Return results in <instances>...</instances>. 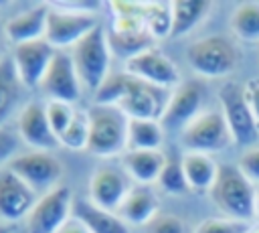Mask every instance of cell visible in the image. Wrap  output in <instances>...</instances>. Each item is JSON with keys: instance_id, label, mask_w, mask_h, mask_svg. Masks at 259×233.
<instances>
[{"instance_id": "1", "label": "cell", "mask_w": 259, "mask_h": 233, "mask_svg": "<svg viewBox=\"0 0 259 233\" xmlns=\"http://www.w3.org/2000/svg\"><path fill=\"white\" fill-rule=\"evenodd\" d=\"M170 101V91L150 85L130 73L109 75L107 81L95 93V105H113L121 109L127 118L140 120H162L166 105Z\"/></svg>"}, {"instance_id": "2", "label": "cell", "mask_w": 259, "mask_h": 233, "mask_svg": "<svg viewBox=\"0 0 259 233\" xmlns=\"http://www.w3.org/2000/svg\"><path fill=\"white\" fill-rule=\"evenodd\" d=\"M255 186L237 164H221L219 176L210 188L214 207L229 219L249 223L255 217Z\"/></svg>"}, {"instance_id": "3", "label": "cell", "mask_w": 259, "mask_h": 233, "mask_svg": "<svg viewBox=\"0 0 259 233\" xmlns=\"http://www.w3.org/2000/svg\"><path fill=\"white\" fill-rule=\"evenodd\" d=\"M71 59L75 63L81 85L87 91L97 93L99 87L109 77V63H111L109 36L101 24H97L87 36H83L73 47Z\"/></svg>"}, {"instance_id": "4", "label": "cell", "mask_w": 259, "mask_h": 233, "mask_svg": "<svg viewBox=\"0 0 259 233\" xmlns=\"http://www.w3.org/2000/svg\"><path fill=\"white\" fill-rule=\"evenodd\" d=\"M89 144L95 156L109 158L127 150V115L113 105H93L89 111Z\"/></svg>"}, {"instance_id": "5", "label": "cell", "mask_w": 259, "mask_h": 233, "mask_svg": "<svg viewBox=\"0 0 259 233\" xmlns=\"http://www.w3.org/2000/svg\"><path fill=\"white\" fill-rule=\"evenodd\" d=\"M186 61L194 73L208 79H219L231 75L237 69L239 49L231 38L223 34H210L206 38L194 41L186 49Z\"/></svg>"}, {"instance_id": "6", "label": "cell", "mask_w": 259, "mask_h": 233, "mask_svg": "<svg viewBox=\"0 0 259 233\" xmlns=\"http://www.w3.org/2000/svg\"><path fill=\"white\" fill-rule=\"evenodd\" d=\"M221 111L227 120V126L233 134V142L245 148L257 146L259 140V124L245 99V91L241 85L229 81L219 89Z\"/></svg>"}, {"instance_id": "7", "label": "cell", "mask_w": 259, "mask_h": 233, "mask_svg": "<svg viewBox=\"0 0 259 233\" xmlns=\"http://www.w3.org/2000/svg\"><path fill=\"white\" fill-rule=\"evenodd\" d=\"M231 142L233 134L219 109H204L182 130V146L186 152H221Z\"/></svg>"}, {"instance_id": "8", "label": "cell", "mask_w": 259, "mask_h": 233, "mask_svg": "<svg viewBox=\"0 0 259 233\" xmlns=\"http://www.w3.org/2000/svg\"><path fill=\"white\" fill-rule=\"evenodd\" d=\"M6 168L40 197L61 186L59 180L63 178V164L51 152L32 150L26 154H18Z\"/></svg>"}, {"instance_id": "9", "label": "cell", "mask_w": 259, "mask_h": 233, "mask_svg": "<svg viewBox=\"0 0 259 233\" xmlns=\"http://www.w3.org/2000/svg\"><path fill=\"white\" fill-rule=\"evenodd\" d=\"M73 192L69 186H57L51 192L38 197L36 205L26 217L28 233H59L73 217Z\"/></svg>"}, {"instance_id": "10", "label": "cell", "mask_w": 259, "mask_h": 233, "mask_svg": "<svg viewBox=\"0 0 259 233\" xmlns=\"http://www.w3.org/2000/svg\"><path fill=\"white\" fill-rule=\"evenodd\" d=\"M95 26H97V20L93 14H83V12H73V10L59 8V6H51L47 14L45 41L53 49L75 47Z\"/></svg>"}, {"instance_id": "11", "label": "cell", "mask_w": 259, "mask_h": 233, "mask_svg": "<svg viewBox=\"0 0 259 233\" xmlns=\"http://www.w3.org/2000/svg\"><path fill=\"white\" fill-rule=\"evenodd\" d=\"M125 73L162 87V89H172L180 85V73L178 67L174 65V61L170 57H166L162 51H158L156 47H150L146 51H142L140 55L132 57L130 61H125Z\"/></svg>"}, {"instance_id": "12", "label": "cell", "mask_w": 259, "mask_h": 233, "mask_svg": "<svg viewBox=\"0 0 259 233\" xmlns=\"http://www.w3.org/2000/svg\"><path fill=\"white\" fill-rule=\"evenodd\" d=\"M55 55H57V51L45 38H40V41L16 45L10 59L14 63L16 75L24 87H40Z\"/></svg>"}, {"instance_id": "13", "label": "cell", "mask_w": 259, "mask_h": 233, "mask_svg": "<svg viewBox=\"0 0 259 233\" xmlns=\"http://www.w3.org/2000/svg\"><path fill=\"white\" fill-rule=\"evenodd\" d=\"M81 79L77 75L75 63L71 55L57 53L47 69V75L40 83V89L51 101H65L73 103L81 97Z\"/></svg>"}, {"instance_id": "14", "label": "cell", "mask_w": 259, "mask_h": 233, "mask_svg": "<svg viewBox=\"0 0 259 233\" xmlns=\"http://www.w3.org/2000/svg\"><path fill=\"white\" fill-rule=\"evenodd\" d=\"M204 87L198 81H184L172 93L162 115V126L170 130H184L198 113H202Z\"/></svg>"}, {"instance_id": "15", "label": "cell", "mask_w": 259, "mask_h": 233, "mask_svg": "<svg viewBox=\"0 0 259 233\" xmlns=\"http://www.w3.org/2000/svg\"><path fill=\"white\" fill-rule=\"evenodd\" d=\"M38 195L8 168L0 170V221L16 223L26 219Z\"/></svg>"}, {"instance_id": "16", "label": "cell", "mask_w": 259, "mask_h": 233, "mask_svg": "<svg viewBox=\"0 0 259 233\" xmlns=\"http://www.w3.org/2000/svg\"><path fill=\"white\" fill-rule=\"evenodd\" d=\"M16 132L24 144H28L30 148H34L38 152H49V150H55L57 146H61L57 134L53 132V128L47 120L45 105H40L36 101H30L20 109L18 120H16Z\"/></svg>"}, {"instance_id": "17", "label": "cell", "mask_w": 259, "mask_h": 233, "mask_svg": "<svg viewBox=\"0 0 259 233\" xmlns=\"http://www.w3.org/2000/svg\"><path fill=\"white\" fill-rule=\"evenodd\" d=\"M130 190L127 178L115 168H99L89 178V201L111 213L119 211Z\"/></svg>"}, {"instance_id": "18", "label": "cell", "mask_w": 259, "mask_h": 233, "mask_svg": "<svg viewBox=\"0 0 259 233\" xmlns=\"http://www.w3.org/2000/svg\"><path fill=\"white\" fill-rule=\"evenodd\" d=\"M158 209H160L158 195L148 184H138L127 192L117 215L127 225H150L158 217Z\"/></svg>"}, {"instance_id": "19", "label": "cell", "mask_w": 259, "mask_h": 233, "mask_svg": "<svg viewBox=\"0 0 259 233\" xmlns=\"http://www.w3.org/2000/svg\"><path fill=\"white\" fill-rule=\"evenodd\" d=\"M47 14H49V6H34L30 10H24L12 16L10 20H6L4 34L14 43V47L40 41L45 38V30H47Z\"/></svg>"}, {"instance_id": "20", "label": "cell", "mask_w": 259, "mask_h": 233, "mask_svg": "<svg viewBox=\"0 0 259 233\" xmlns=\"http://www.w3.org/2000/svg\"><path fill=\"white\" fill-rule=\"evenodd\" d=\"M166 164V154L160 150H127L123 154V168L140 184L158 182L160 172Z\"/></svg>"}, {"instance_id": "21", "label": "cell", "mask_w": 259, "mask_h": 233, "mask_svg": "<svg viewBox=\"0 0 259 233\" xmlns=\"http://www.w3.org/2000/svg\"><path fill=\"white\" fill-rule=\"evenodd\" d=\"M73 217H77L91 233H130L127 223L111 211L95 207L91 201H75Z\"/></svg>"}, {"instance_id": "22", "label": "cell", "mask_w": 259, "mask_h": 233, "mask_svg": "<svg viewBox=\"0 0 259 233\" xmlns=\"http://www.w3.org/2000/svg\"><path fill=\"white\" fill-rule=\"evenodd\" d=\"M182 168L188 182V188L192 190H208L212 188L217 176H219V164L210 158V154L202 152H184L182 156Z\"/></svg>"}, {"instance_id": "23", "label": "cell", "mask_w": 259, "mask_h": 233, "mask_svg": "<svg viewBox=\"0 0 259 233\" xmlns=\"http://www.w3.org/2000/svg\"><path fill=\"white\" fill-rule=\"evenodd\" d=\"M210 10L206 0H176L172 2V30L170 36L178 38L194 30Z\"/></svg>"}, {"instance_id": "24", "label": "cell", "mask_w": 259, "mask_h": 233, "mask_svg": "<svg viewBox=\"0 0 259 233\" xmlns=\"http://www.w3.org/2000/svg\"><path fill=\"white\" fill-rule=\"evenodd\" d=\"M164 126L158 120L127 118V150H160Z\"/></svg>"}, {"instance_id": "25", "label": "cell", "mask_w": 259, "mask_h": 233, "mask_svg": "<svg viewBox=\"0 0 259 233\" xmlns=\"http://www.w3.org/2000/svg\"><path fill=\"white\" fill-rule=\"evenodd\" d=\"M20 85L22 83L16 75L12 59H0V128L6 126V120L16 109V103L20 99Z\"/></svg>"}, {"instance_id": "26", "label": "cell", "mask_w": 259, "mask_h": 233, "mask_svg": "<svg viewBox=\"0 0 259 233\" xmlns=\"http://www.w3.org/2000/svg\"><path fill=\"white\" fill-rule=\"evenodd\" d=\"M231 30L245 43H259V2H243L231 14Z\"/></svg>"}, {"instance_id": "27", "label": "cell", "mask_w": 259, "mask_h": 233, "mask_svg": "<svg viewBox=\"0 0 259 233\" xmlns=\"http://www.w3.org/2000/svg\"><path fill=\"white\" fill-rule=\"evenodd\" d=\"M152 43H154V38L148 34V30H134V32H113L111 30V34H109L111 53L125 61L140 55L142 51L150 49Z\"/></svg>"}, {"instance_id": "28", "label": "cell", "mask_w": 259, "mask_h": 233, "mask_svg": "<svg viewBox=\"0 0 259 233\" xmlns=\"http://www.w3.org/2000/svg\"><path fill=\"white\" fill-rule=\"evenodd\" d=\"M144 26L152 38L170 36L172 30V2H146L144 4Z\"/></svg>"}, {"instance_id": "29", "label": "cell", "mask_w": 259, "mask_h": 233, "mask_svg": "<svg viewBox=\"0 0 259 233\" xmlns=\"http://www.w3.org/2000/svg\"><path fill=\"white\" fill-rule=\"evenodd\" d=\"M61 146L69 150H87L89 144V115L87 111H75L69 128L59 136Z\"/></svg>"}, {"instance_id": "30", "label": "cell", "mask_w": 259, "mask_h": 233, "mask_svg": "<svg viewBox=\"0 0 259 233\" xmlns=\"http://www.w3.org/2000/svg\"><path fill=\"white\" fill-rule=\"evenodd\" d=\"M158 184L162 190L170 192V195H180L184 190H188V182L184 176V168H182V158L178 156H166V164L160 172Z\"/></svg>"}, {"instance_id": "31", "label": "cell", "mask_w": 259, "mask_h": 233, "mask_svg": "<svg viewBox=\"0 0 259 233\" xmlns=\"http://www.w3.org/2000/svg\"><path fill=\"white\" fill-rule=\"evenodd\" d=\"M45 109H47V120H49L53 132L59 138L69 128V124L73 122L75 109L71 107V103H65V101H49L45 105Z\"/></svg>"}, {"instance_id": "32", "label": "cell", "mask_w": 259, "mask_h": 233, "mask_svg": "<svg viewBox=\"0 0 259 233\" xmlns=\"http://www.w3.org/2000/svg\"><path fill=\"white\" fill-rule=\"evenodd\" d=\"M249 227L251 223H245V221H237L229 217H214V219L202 221L194 229V233H247Z\"/></svg>"}, {"instance_id": "33", "label": "cell", "mask_w": 259, "mask_h": 233, "mask_svg": "<svg viewBox=\"0 0 259 233\" xmlns=\"http://www.w3.org/2000/svg\"><path fill=\"white\" fill-rule=\"evenodd\" d=\"M18 150V134H14L12 128L2 126L0 128V168L10 164L16 158Z\"/></svg>"}, {"instance_id": "34", "label": "cell", "mask_w": 259, "mask_h": 233, "mask_svg": "<svg viewBox=\"0 0 259 233\" xmlns=\"http://www.w3.org/2000/svg\"><path fill=\"white\" fill-rule=\"evenodd\" d=\"M148 233H186V227H184V221L178 219L176 215L164 213V215H158L148 225Z\"/></svg>"}, {"instance_id": "35", "label": "cell", "mask_w": 259, "mask_h": 233, "mask_svg": "<svg viewBox=\"0 0 259 233\" xmlns=\"http://www.w3.org/2000/svg\"><path fill=\"white\" fill-rule=\"evenodd\" d=\"M241 172L251 180V182H259V146H251L247 148L241 158H239V164Z\"/></svg>"}, {"instance_id": "36", "label": "cell", "mask_w": 259, "mask_h": 233, "mask_svg": "<svg viewBox=\"0 0 259 233\" xmlns=\"http://www.w3.org/2000/svg\"><path fill=\"white\" fill-rule=\"evenodd\" d=\"M243 91H245V99L259 124V77H251L247 79V83L243 85Z\"/></svg>"}, {"instance_id": "37", "label": "cell", "mask_w": 259, "mask_h": 233, "mask_svg": "<svg viewBox=\"0 0 259 233\" xmlns=\"http://www.w3.org/2000/svg\"><path fill=\"white\" fill-rule=\"evenodd\" d=\"M59 233H91V231H89V229L85 227V223H81L77 217H71Z\"/></svg>"}, {"instance_id": "38", "label": "cell", "mask_w": 259, "mask_h": 233, "mask_svg": "<svg viewBox=\"0 0 259 233\" xmlns=\"http://www.w3.org/2000/svg\"><path fill=\"white\" fill-rule=\"evenodd\" d=\"M255 217L259 219V190H257V195H255Z\"/></svg>"}, {"instance_id": "39", "label": "cell", "mask_w": 259, "mask_h": 233, "mask_svg": "<svg viewBox=\"0 0 259 233\" xmlns=\"http://www.w3.org/2000/svg\"><path fill=\"white\" fill-rule=\"evenodd\" d=\"M0 233H12V231H10V227H8V225H4V223L0 221Z\"/></svg>"}, {"instance_id": "40", "label": "cell", "mask_w": 259, "mask_h": 233, "mask_svg": "<svg viewBox=\"0 0 259 233\" xmlns=\"http://www.w3.org/2000/svg\"><path fill=\"white\" fill-rule=\"evenodd\" d=\"M247 233H259V223H255V225H251Z\"/></svg>"}, {"instance_id": "41", "label": "cell", "mask_w": 259, "mask_h": 233, "mask_svg": "<svg viewBox=\"0 0 259 233\" xmlns=\"http://www.w3.org/2000/svg\"><path fill=\"white\" fill-rule=\"evenodd\" d=\"M2 32H4V28L0 26V49H2Z\"/></svg>"}]
</instances>
